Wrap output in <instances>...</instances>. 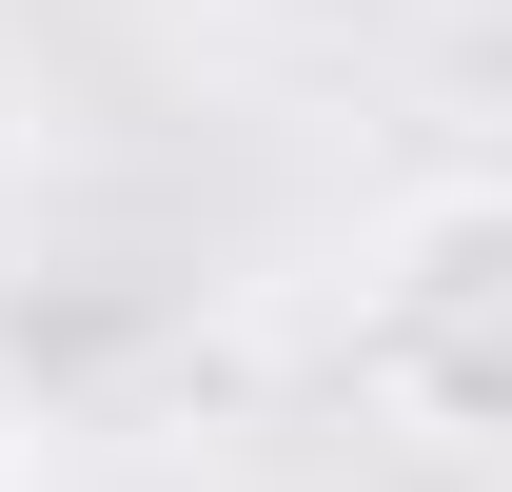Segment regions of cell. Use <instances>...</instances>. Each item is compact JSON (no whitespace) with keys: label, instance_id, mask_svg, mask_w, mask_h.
Returning <instances> with one entry per match:
<instances>
[{"label":"cell","instance_id":"6da1fadb","mask_svg":"<svg viewBox=\"0 0 512 492\" xmlns=\"http://www.w3.org/2000/svg\"><path fill=\"white\" fill-rule=\"evenodd\" d=\"M355 394L414 453H493L512 433V197L473 158H434L355 237Z\"/></svg>","mask_w":512,"mask_h":492},{"label":"cell","instance_id":"7a4b0ae2","mask_svg":"<svg viewBox=\"0 0 512 492\" xmlns=\"http://www.w3.org/2000/svg\"><path fill=\"white\" fill-rule=\"evenodd\" d=\"M20 453H40V414H20V374H0V492H20Z\"/></svg>","mask_w":512,"mask_h":492},{"label":"cell","instance_id":"3957f363","mask_svg":"<svg viewBox=\"0 0 512 492\" xmlns=\"http://www.w3.org/2000/svg\"><path fill=\"white\" fill-rule=\"evenodd\" d=\"M178 20H256V0H178Z\"/></svg>","mask_w":512,"mask_h":492}]
</instances>
